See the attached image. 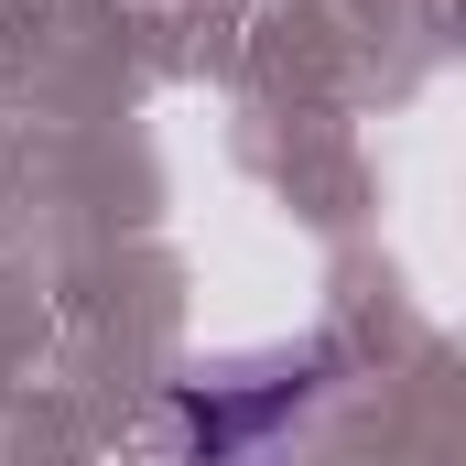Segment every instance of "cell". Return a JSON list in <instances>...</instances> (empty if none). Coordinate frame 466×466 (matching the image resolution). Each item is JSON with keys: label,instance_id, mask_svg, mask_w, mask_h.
<instances>
[{"label": "cell", "instance_id": "obj_1", "mask_svg": "<svg viewBox=\"0 0 466 466\" xmlns=\"http://www.w3.org/2000/svg\"><path fill=\"white\" fill-rule=\"evenodd\" d=\"M304 390H315L304 369H293V380H271V390H185L174 412H185V434H196V466H238L271 423H282V412H304Z\"/></svg>", "mask_w": 466, "mask_h": 466}]
</instances>
